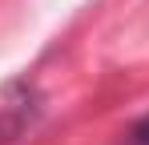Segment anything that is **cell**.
<instances>
[{
  "label": "cell",
  "instance_id": "obj_1",
  "mask_svg": "<svg viewBox=\"0 0 149 145\" xmlns=\"http://www.w3.org/2000/svg\"><path fill=\"white\" fill-rule=\"evenodd\" d=\"M133 145H149V113L133 125Z\"/></svg>",
  "mask_w": 149,
  "mask_h": 145
}]
</instances>
